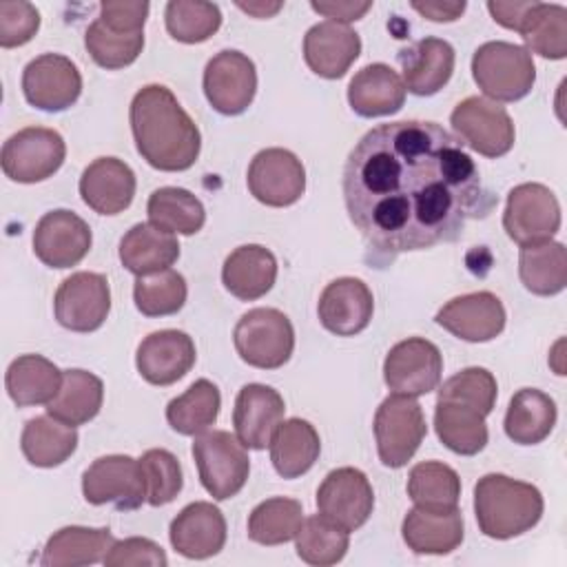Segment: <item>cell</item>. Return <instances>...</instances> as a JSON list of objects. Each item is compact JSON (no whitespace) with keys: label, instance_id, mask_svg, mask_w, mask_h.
Instances as JSON below:
<instances>
[{"label":"cell","instance_id":"cell-1","mask_svg":"<svg viewBox=\"0 0 567 567\" xmlns=\"http://www.w3.org/2000/svg\"><path fill=\"white\" fill-rule=\"evenodd\" d=\"M343 199L379 264L461 239L496 204L463 144L423 120L370 128L346 159Z\"/></svg>","mask_w":567,"mask_h":567},{"label":"cell","instance_id":"cell-2","mask_svg":"<svg viewBox=\"0 0 567 567\" xmlns=\"http://www.w3.org/2000/svg\"><path fill=\"white\" fill-rule=\"evenodd\" d=\"M131 131L137 153L157 171H186L199 157V128L171 89L162 84H148L135 93Z\"/></svg>","mask_w":567,"mask_h":567},{"label":"cell","instance_id":"cell-3","mask_svg":"<svg viewBox=\"0 0 567 567\" xmlns=\"http://www.w3.org/2000/svg\"><path fill=\"white\" fill-rule=\"evenodd\" d=\"M543 494L536 485L505 474H485L474 487L478 529L496 540L529 532L543 516Z\"/></svg>","mask_w":567,"mask_h":567},{"label":"cell","instance_id":"cell-4","mask_svg":"<svg viewBox=\"0 0 567 567\" xmlns=\"http://www.w3.org/2000/svg\"><path fill=\"white\" fill-rule=\"evenodd\" d=\"M472 75L478 89L494 102H516L532 91L536 66L525 47L494 40L474 51Z\"/></svg>","mask_w":567,"mask_h":567},{"label":"cell","instance_id":"cell-5","mask_svg":"<svg viewBox=\"0 0 567 567\" xmlns=\"http://www.w3.org/2000/svg\"><path fill=\"white\" fill-rule=\"evenodd\" d=\"M193 458L199 481L215 501H226L241 492L248 481L250 458L246 445L226 430H206L193 441Z\"/></svg>","mask_w":567,"mask_h":567},{"label":"cell","instance_id":"cell-6","mask_svg":"<svg viewBox=\"0 0 567 567\" xmlns=\"http://www.w3.org/2000/svg\"><path fill=\"white\" fill-rule=\"evenodd\" d=\"M235 350L252 368L277 370L295 350V328L277 308H252L235 326Z\"/></svg>","mask_w":567,"mask_h":567},{"label":"cell","instance_id":"cell-7","mask_svg":"<svg viewBox=\"0 0 567 567\" xmlns=\"http://www.w3.org/2000/svg\"><path fill=\"white\" fill-rule=\"evenodd\" d=\"M427 434L425 416L414 396L390 394L374 414V439L385 467H403Z\"/></svg>","mask_w":567,"mask_h":567},{"label":"cell","instance_id":"cell-8","mask_svg":"<svg viewBox=\"0 0 567 567\" xmlns=\"http://www.w3.org/2000/svg\"><path fill=\"white\" fill-rule=\"evenodd\" d=\"M456 140L485 157H503L514 146V122L509 113L487 97H465L450 115Z\"/></svg>","mask_w":567,"mask_h":567},{"label":"cell","instance_id":"cell-9","mask_svg":"<svg viewBox=\"0 0 567 567\" xmlns=\"http://www.w3.org/2000/svg\"><path fill=\"white\" fill-rule=\"evenodd\" d=\"M64 157L66 144L58 131L44 126H27L4 142L0 164L9 179L20 184H35L58 173Z\"/></svg>","mask_w":567,"mask_h":567},{"label":"cell","instance_id":"cell-10","mask_svg":"<svg viewBox=\"0 0 567 567\" xmlns=\"http://www.w3.org/2000/svg\"><path fill=\"white\" fill-rule=\"evenodd\" d=\"M503 228L518 246L549 241L560 228V204L543 184H518L509 190Z\"/></svg>","mask_w":567,"mask_h":567},{"label":"cell","instance_id":"cell-11","mask_svg":"<svg viewBox=\"0 0 567 567\" xmlns=\"http://www.w3.org/2000/svg\"><path fill=\"white\" fill-rule=\"evenodd\" d=\"M82 494L91 505H115L122 512L142 507L146 483L140 461L126 454L95 458L82 474Z\"/></svg>","mask_w":567,"mask_h":567},{"label":"cell","instance_id":"cell-12","mask_svg":"<svg viewBox=\"0 0 567 567\" xmlns=\"http://www.w3.org/2000/svg\"><path fill=\"white\" fill-rule=\"evenodd\" d=\"M443 377L441 350L421 337H410L390 348L383 363L385 385L394 394L421 396L439 388Z\"/></svg>","mask_w":567,"mask_h":567},{"label":"cell","instance_id":"cell-13","mask_svg":"<svg viewBox=\"0 0 567 567\" xmlns=\"http://www.w3.org/2000/svg\"><path fill=\"white\" fill-rule=\"evenodd\" d=\"M111 310V288L100 272H73L55 290L53 312L62 328L73 332L97 330Z\"/></svg>","mask_w":567,"mask_h":567},{"label":"cell","instance_id":"cell-14","mask_svg":"<svg viewBox=\"0 0 567 567\" xmlns=\"http://www.w3.org/2000/svg\"><path fill=\"white\" fill-rule=\"evenodd\" d=\"M257 91V71L248 55L235 49L219 51L204 69V93L221 115L244 113Z\"/></svg>","mask_w":567,"mask_h":567},{"label":"cell","instance_id":"cell-15","mask_svg":"<svg viewBox=\"0 0 567 567\" xmlns=\"http://www.w3.org/2000/svg\"><path fill=\"white\" fill-rule=\"evenodd\" d=\"M22 93L31 106L58 113L78 102L82 93V75L66 55L44 53L24 66Z\"/></svg>","mask_w":567,"mask_h":567},{"label":"cell","instance_id":"cell-16","mask_svg":"<svg viewBox=\"0 0 567 567\" xmlns=\"http://www.w3.org/2000/svg\"><path fill=\"white\" fill-rule=\"evenodd\" d=\"M246 182L257 202L284 208L301 199L306 190V168L301 159L286 148H264L252 157Z\"/></svg>","mask_w":567,"mask_h":567},{"label":"cell","instance_id":"cell-17","mask_svg":"<svg viewBox=\"0 0 567 567\" xmlns=\"http://www.w3.org/2000/svg\"><path fill=\"white\" fill-rule=\"evenodd\" d=\"M317 507L319 514L343 527L346 532H354L372 514L374 492L368 476L357 467H337L326 474L317 489Z\"/></svg>","mask_w":567,"mask_h":567},{"label":"cell","instance_id":"cell-18","mask_svg":"<svg viewBox=\"0 0 567 567\" xmlns=\"http://www.w3.org/2000/svg\"><path fill=\"white\" fill-rule=\"evenodd\" d=\"M91 241L89 224L64 208L42 215L33 230V252L49 268H71L80 264Z\"/></svg>","mask_w":567,"mask_h":567},{"label":"cell","instance_id":"cell-19","mask_svg":"<svg viewBox=\"0 0 567 567\" xmlns=\"http://www.w3.org/2000/svg\"><path fill=\"white\" fill-rule=\"evenodd\" d=\"M505 319L501 299L487 290L454 297L434 317L441 328L470 343L496 339L505 328Z\"/></svg>","mask_w":567,"mask_h":567},{"label":"cell","instance_id":"cell-20","mask_svg":"<svg viewBox=\"0 0 567 567\" xmlns=\"http://www.w3.org/2000/svg\"><path fill=\"white\" fill-rule=\"evenodd\" d=\"M374 312L372 290L357 277L330 281L317 306L321 326L337 337H354L368 328Z\"/></svg>","mask_w":567,"mask_h":567},{"label":"cell","instance_id":"cell-21","mask_svg":"<svg viewBox=\"0 0 567 567\" xmlns=\"http://www.w3.org/2000/svg\"><path fill=\"white\" fill-rule=\"evenodd\" d=\"M168 538L173 549L186 558H210L226 545V518L213 503L195 501L171 520Z\"/></svg>","mask_w":567,"mask_h":567},{"label":"cell","instance_id":"cell-22","mask_svg":"<svg viewBox=\"0 0 567 567\" xmlns=\"http://www.w3.org/2000/svg\"><path fill=\"white\" fill-rule=\"evenodd\" d=\"M195 343L182 330H157L137 346L135 365L144 381L171 385L195 365Z\"/></svg>","mask_w":567,"mask_h":567},{"label":"cell","instance_id":"cell-23","mask_svg":"<svg viewBox=\"0 0 567 567\" xmlns=\"http://www.w3.org/2000/svg\"><path fill=\"white\" fill-rule=\"evenodd\" d=\"M281 394L264 383H248L239 390L233 410L235 436L250 450H264L284 421Z\"/></svg>","mask_w":567,"mask_h":567},{"label":"cell","instance_id":"cell-24","mask_svg":"<svg viewBox=\"0 0 567 567\" xmlns=\"http://www.w3.org/2000/svg\"><path fill=\"white\" fill-rule=\"evenodd\" d=\"M361 53V38L348 24L332 20L310 27L303 35V58L312 73L339 80Z\"/></svg>","mask_w":567,"mask_h":567},{"label":"cell","instance_id":"cell-25","mask_svg":"<svg viewBox=\"0 0 567 567\" xmlns=\"http://www.w3.org/2000/svg\"><path fill=\"white\" fill-rule=\"evenodd\" d=\"M487 414V410L467 399L439 394L434 410V430L447 450L461 456H474L487 445L489 439L485 425Z\"/></svg>","mask_w":567,"mask_h":567},{"label":"cell","instance_id":"cell-26","mask_svg":"<svg viewBox=\"0 0 567 567\" xmlns=\"http://www.w3.org/2000/svg\"><path fill=\"white\" fill-rule=\"evenodd\" d=\"M135 173L117 157L93 159L80 177L82 202L100 215L126 210L135 195Z\"/></svg>","mask_w":567,"mask_h":567},{"label":"cell","instance_id":"cell-27","mask_svg":"<svg viewBox=\"0 0 567 567\" xmlns=\"http://www.w3.org/2000/svg\"><path fill=\"white\" fill-rule=\"evenodd\" d=\"M454 60L452 44L441 38H423L408 49H401L399 64L405 91L421 97L439 93L452 78Z\"/></svg>","mask_w":567,"mask_h":567},{"label":"cell","instance_id":"cell-28","mask_svg":"<svg viewBox=\"0 0 567 567\" xmlns=\"http://www.w3.org/2000/svg\"><path fill=\"white\" fill-rule=\"evenodd\" d=\"M348 102L361 117L392 115L405 102V84L392 66L374 62L354 73L348 84Z\"/></svg>","mask_w":567,"mask_h":567},{"label":"cell","instance_id":"cell-29","mask_svg":"<svg viewBox=\"0 0 567 567\" xmlns=\"http://www.w3.org/2000/svg\"><path fill=\"white\" fill-rule=\"evenodd\" d=\"M277 279V259L275 255L259 244H246L235 248L221 268V281L226 290L241 299L255 301L264 297Z\"/></svg>","mask_w":567,"mask_h":567},{"label":"cell","instance_id":"cell-30","mask_svg":"<svg viewBox=\"0 0 567 567\" xmlns=\"http://www.w3.org/2000/svg\"><path fill=\"white\" fill-rule=\"evenodd\" d=\"M179 257V244L173 233L157 226L135 224L120 241V261L135 277L171 268Z\"/></svg>","mask_w":567,"mask_h":567},{"label":"cell","instance_id":"cell-31","mask_svg":"<svg viewBox=\"0 0 567 567\" xmlns=\"http://www.w3.org/2000/svg\"><path fill=\"white\" fill-rule=\"evenodd\" d=\"M401 534L414 554L443 556L463 543V516L458 509L425 512L414 507L405 514Z\"/></svg>","mask_w":567,"mask_h":567},{"label":"cell","instance_id":"cell-32","mask_svg":"<svg viewBox=\"0 0 567 567\" xmlns=\"http://www.w3.org/2000/svg\"><path fill=\"white\" fill-rule=\"evenodd\" d=\"M113 543L115 538L106 527H62L47 540L40 563L44 567H82L104 563V556L109 554Z\"/></svg>","mask_w":567,"mask_h":567},{"label":"cell","instance_id":"cell-33","mask_svg":"<svg viewBox=\"0 0 567 567\" xmlns=\"http://www.w3.org/2000/svg\"><path fill=\"white\" fill-rule=\"evenodd\" d=\"M268 447L277 474L284 478H299L317 463L321 441L312 423L295 416L279 423Z\"/></svg>","mask_w":567,"mask_h":567},{"label":"cell","instance_id":"cell-34","mask_svg":"<svg viewBox=\"0 0 567 567\" xmlns=\"http://www.w3.org/2000/svg\"><path fill=\"white\" fill-rule=\"evenodd\" d=\"M4 385L18 408L47 405L62 385V372L42 354H22L9 363Z\"/></svg>","mask_w":567,"mask_h":567},{"label":"cell","instance_id":"cell-35","mask_svg":"<svg viewBox=\"0 0 567 567\" xmlns=\"http://www.w3.org/2000/svg\"><path fill=\"white\" fill-rule=\"evenodd\" d=\"M104 401V383L93 372L73 368L62 372L58 394L47 403V414L66 423L84 425L97 416Z\"/></svg>","mask_w":567,"mask_h":567},{"label":"cell","instance_id":"cell-36","mask_svg":"<svg viewBox=\"0 0 567 567\" xmlns=\"http://www.w3.org/2000/svg\"><path fill=\"white\" fill-rule=\"evenodd\" d=\"M503 425L514 443L536 445L545 441L556 425V403L536 388H523L512 396Z\"/></svg>","mask_w":567,"mask_h":567},{"label":"cell","instance_id":"cell-37","mask_svg":"<svg viewBox=\"0 0 567 567\" xmlns=\"http://www.w3.org/2000/svg\"><path fill=\"white\" fill-rule=\"evenodd\" d=\"M20 447L24 458L35 467H58L62 465L78 447V432L73 425H66L51 414L29 419Z\"/></svg>","mask_w":567,"mask_h":567},{"label":"cell","instance_id":"cell-38","mask_svg":"<svg viewBox=\"0 0 567 567\" xmlns=\"http://www.w3.org/2000/svg\"><path fill=\"white\" fill-rule=\"evenodd\" d=\"M518 277L523 286L540 297H551L567 286V250L560 241L520 246Z\"/></svg>","mask_w":567,"mask_h":567},{"label":"cell","instance_id":"cell-39","mask_svg":"<svg viewBox=\"0 0 567 567\" xmlns=\"http://www.w3.org/2000/svg\"><path fill=\"white\" fill-rule=\"evenodd\" d=\"M408 496L419 509L452 512L458 509L461 478L441 461H423L410 470Z\"/></svg>","mask_w":567,"mask_h":567},{"label":"cell","instance_id":"cell-40","mask_svg":"<svg viewBox=\"0 0 567 567\" xmlns=\"http://www.w3.org/2000/svg\"><path fill=\"white\" fill-rule=\"evenodd\" d=\"M146 213L153 226L173 235H195L206 221L202 202L186 188L162 186L151 193Z\"/></svg>","mask_w":567,"mask_h":567},{"label":"cell","instance_id":"cell-41","mask_svg":"<svg viewBox=\"0 0 567 567\" xmlns=\"http://www.w3.org/2000/svg\"><path fill=\"white\" fill-rule=\"evenodd\" d=\"M219 408L221 396L217 385L208 379H197L184 394L166 405V421L177 434L197 436L217 421Z\"/></svg>","mask_w":567,"mask_h":567},{"label":"cell","instance_id":"cell-42","mask_svg":"<svg viewBox=\"0 0 567 567\" xmlns=\"http://www.w3.org/2000/svg\"><path fill=\"white\" fill-rule=\"evenodd\" d=\"M518 33L523 35L527 51L549 60H563L567 55V9L563 4L534 0Z\"/></svg>","mask_w":567,"mask_h":567},{"label":"cell","instance_id":"cell-43","mask_svg":"<svg viewBox=\"0 0 567 567\" xmlns=\"http://www.w3.org/2000/svg\"><path fill=\"white\" fill-rule=\"evenodd\" d=\"M303 523L301 503L286 496L266 498L248 516V538L259 545H281L297 536Z\"/></svg>","mask_w":567,"mask_h":567},{"label":"cell","instance_id":"cell-44","mask_svg":"<svg viewBox=\"0 0 567 567\" xmlns=\"http://www.w3.org/2000/svg\"><path fill=\"white\" fill-rule=\"evenodd\" d=\"M348 534L350 532L334 525L332 520H328L321 514L308 516V518H303V523L295 536L297 556L303 563L317 565V567L334 565L346 556V551L350 547Z\"/></svg>","mask_w":567,"mask_h":567},{"label":"cell","instance_id":"cell-45","mask_svg":"<svg viewBox=\"0 0 567 567\" xmlns=\"http://www.w3.org/2000/svg\"><path fill=\"white\" fill-rule=\"evenodd\" d=\"M186 279L173 268L137 277L133 286L135 306L146 317H168L179 312L186 303Z\"/></svg>","mask_w":567,"mask_h":567},{"label":"cell","instance_id":"cell-46","mask_svg":"<svg viewBox=\"0 0 567 567\" xmlns=\"http://www.w3.org/2000/svg\"><path fill=\"white\" fill-rule=\"evenodd\" d=\"M166 31L184 44L208 40L221 27V11L215 2L202 0H173L164 11Z\"/></svg>","mask_w":567,"mask_h":567},{"label":"cell","instance_id":"cell-47","mask_svg":"<svg viewBox=\"0 0 567 567\" xmlns=\"http://www.w3.org/2000/svg\"><path fill=\"white\" fill-rule=\"evenodd\" d=\"M84 47L102 69H124L142 53L144 33H115L97 18L84 33Z\"/></svg>","mask_w":567,"mask_h":567},{"label":"cell","instance_id":"cell-48","mask_svg":"<svg viewBox=\"0 0 567 567\" xmlns=\"http://www.w3.org/2000/svg\"><path fill=\"white\" fill-rule=\"evenodd\" d=\"M140 465L146 483V501L153 507L175 501V496L182 492V485H184L182 465L177 456L168 450L153 447L142 454Z\"/></svg>","mask_w":567,"mask_h":567},{"label":"cell","instance_id":"cell-49","mask_svg":"<svg viewBox=\"0 0 567 567\" xmlns=\"http://www.w3.org/2000/svg\"><path fill=\"white\" fill-rule=\"evenodd\" d=\"M40 29V13L31 2H0V47L13 49L27 44Z\"/></svg>","mask_w":567,"mask_h":567},{"label":"cell","instance_id":"cell-50","mask_svg":"<svg viewBox=\"0 0 567 567\" xmlns=\"http://www.w3.org/2000/svg\"><path fill=\"white\" fill-rule=\"evenodd\" d=\"M166 563L168 558L164 549L151 538H140V536L115 540L109 554L104 556L106 567H140V565L164 567Z\"/></svg>","mask_w":567,"mask_h":567},{"label":"cell","instance_id":"cell-51","mask_svg":"<svg viewBox=\"0 0 567 567\" xmlns=\"http://www.w3.org/2000/svg\"><path fill=\"white\" fill-rule=\"evenodd\" d=\"M148 2H115L106 0L100 4V20L106 29L115 33H144V22L148 16Z\"/></svg>","mask_w":567,"mask_h":567},{"label":"cell","instance_id":"cell-52","mask_svg":"<svg viewBox=\"0 0 567 567\" xmlns=\"http://www.w3.org/2000/svg\"><path fill=\"white\" fill-rule=\"evenodd\" d=\"M310 7L330 18L332 22H339V24H348L352 20H359L363 18L370 9H372V2H352V0H332V2H310Z\"/></svg>","mask_w":567,"mask_h":567},{"label":"cell","instance_id":"cell-53","mask_svg":"<svg viewBox=\"0 0 567 567\" xmlns=\"http://www.w3.org/2000/svg\"><path fill=\"white\" fill-rule=\"evenodd\" d=\"M532 4H534V0H525V2H501V0L494 2L492 0V2H487V11L501 27L518 31L523 24V18Z\"/></svg>","mask_w":567,"mask_h":567},{"label":"cell","instance_id":"cell-54","mask_svg":"<svg viewBox=\"0 0 567 567\" xmlns=\"http://www.w3.org/2000/svg\"><path fill=\"white\" fill-rule=\"evenodd\" d=\"M465 2H441V0H425V2H412V9L419 11L423 18L432 20V22H452L456 18H461V13L465 11Z\"/></svg>","mask_w":567,"mask_h":567},{"label":"cell","instance_id":"cell-55","mask_svg":"<svg viewBox=\"0 0 567 567\" xmlns=\"http://www.w3.org/2000/svg\"><path fill=\"white\" fill-rule=\"evenodd\" d=\"M237 7L252 18H270L275 16L284 4L281 2H237Z\"/></svg>","mask_w":567,"mask_h":567}]
</instances>
